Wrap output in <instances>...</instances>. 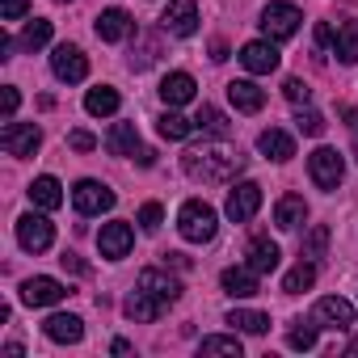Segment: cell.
I'll return each mask as SVG.
<instances>
[{
	"instance_id": "6da1fadb",
	"label": "cell",
	"mask_w": 358,
	"mask_h": 358,
	"mask_svg": "<svg viewBox=\"0 0 358 358\" xmlns=\"http://www.w3.org/2000/svg\"><path fill=\"white\" fill-rule=\"evenodd\" d=\"M182 169L194 177V182H232V177L245 169V156L228 143H203V148H190L182 156Z\"/></svg>"
},
{
	"instance_id": "7a4b0ae2",
	"label": "cell",
	"mask_w": 358,
	"mask_h": 358,
	"mask_svg": "<svg viewBox=\"0 0 358 358\" xmlns=\"http://www.w3.org/2000/svg\"><path fill=\"white\" fill-rule=\"evenodd\" d=\"M177 232H182L190 245H207V241H215V232H220V215H215V207L203 203V199L182 203V211H177Z\"/></svg>"
},
{
	"instance_id": "3957f363",
	"label": "cell",
	"mask_w": 358,
	"mask_h": 358,
	"mask_svg": "<svg viewBox=\"0 0 358 358\" xmlns=\"http://www.w3.org/2000/svg\"><path fill=\"white\" fill-rule=\"evenodd\" d=\"M299 22H303V13H299L295 5H287V0H274V5L262 9V34H266L270 43H287V38H295Z\"/></svg>"
},
{
	"instance_id": "277c9868",
	"label": "cell",
	"mask_w": 358,
	"mask_h": 358,
	"mask_svg": "<svg viewBox=\"0 0 358 358\" xmlns=\"http://www.w3.org/2000/svg\"><path fill=\"white\" fill-rule=\"evenodd\" d=\"M51 241H55V224H51L43 211H26V215L17 220V245H22L26 253H47Z\"/></svg>"
},
{
	"instance_id": "5b68a950",
	"label": "cell",
	"mask_w": 358,
	"mask_h": 358,
	"mask_svg": "<svg viewBox=\"0 0 358 358\" xmlns=\"http://www.w3.org/2000/svg\"><path fill=\"white\" fill-rule=\"evenodd\" d=\"M308 173H312V182L320 190H337L341 177H345V160L337 156V148H316L308 156Z\"/></svg>"
},
{
	"instance_id": "8992f818",
	"label": "cell",
	"mask_w": 358,
	"mask_h": 358,
	"mask_svg": "<svg viewBox=\"0 0 358 358\" xmlns=\"http://www.w3.org/2000/svg\"><path fill=\"white\" fill-rule=\"evenodd\" d=\"M72 207H76L80 215H101V211L114 207V190H110L106 182H93V177H85V182L72 186Z\"/></svg>"
},
{
	"instance_id": "52a82bcc",
	"label": "cell",
	"mask_w": 358,
	"mask_h": 358,
	"mask_svg": "<svg viewBox=\"0 0 358 358\" xmlns=\"http://www.w3.org/2000/svg\"><path fill=\"white\" fill-rule=\"evenodd\" d=\"M312 320H316L320 329L345 333V329H354V303H350V299H341V295H324V299H316Z\"/></svg>"
},
{
	"instance_id": "ba28073f",
	"label": "cell",
	"mask_w": 358,
	"mask_h": 358,
	"mask_svg": "<svg viewBox=\"0 0 358 358\" xmlns=\"http://www.w3.org/2000/svg\"><path fill=\"white\" fill-rule=\"evenodd\" d=\"M51 72H55L64 85H80V80L89 76V59H85V51H80V47L59 43V47L51 51Z\"/></svg>"
},
{
	"instance_id": "9c48e42d",
	"label": "cell",
	"mask_w": 358,
	"mask_h": 358,
	"mask_svg": "<svg viewBox=\"0 0 358 358\" xmlns=\"http://www.w3.org/2000/svg\"><path fill=\"white\" fill-rule=\"evenodd\" d=\"M160 26L164 34H177V38L199 34V5L194 0H169V9L160 13Z\"/></svg>"
},
{
	"instance_id": "30bf717a",
	"label": "cell",
	"mask_w": 358,
	"mask_h": 358,
	"mask_svg": "<svg viewBox=\"0 0 358 358\" xmlns=\"http://www.w3.org/2000/svg\"><path fill=\"white\" fill-rule=\"evenodd\" d=\"M224 211H228L232 224H249V220L262 211V186H257V182H241L236 190H228Z\"/></svg>"
},
{
	"instance_id": "8fae6325",
	"label": "cell",
	"mask_w": 358,
	"mask_h": 358,
	"mask_svg": "<svg viewBox=\"0 0 358 358\" xmlns=\"http://www.w3.org/2000/svg\"><path fill=\"white\" fill-rule=\"evenodd\" d=\"M131 245H135V228H131V224H122V220L101 224V232H97V249H101V257L122 262V257L131 253Z\"/></svg>"
},
{
	"instance_id": "7c38bea8",
	"label": "cell",
	"mask_w": 358,
	"mask_h": 358,
	"mask_svg": "<svg viewBox=\"0 0 358 358\" xmlns=\"http://www.w3.org/2000/svg\"><path fill=\"white\" fill-rule=\"evenodd\" d=\"M43 143V131L34 122H9L5 131H0V148H5L9 156H34Z\"/></svg>"
},
{
	"instance_id": "4fadbf2b",
	"label": "cell",
	"mask_w": 358,
	"mask_h": 358,
	"mask_svg": "<svg viewBox=\"0 0 358 358\" xmlns=\"http://www.w3.org/2000/svg\"><path fill=\"white\" fill-rule=\"evenodd\" d=\"M59 299H68V287H64L59 278L38 274V278H26V282H22V303H30V308H51V303H59Z\"/></svg>"
},
{
	"instance_id": "5bb4252c",
	"label": "cell",
	"mask_w": 358,
	"mask_h": 358,
	"mask_svg": "<svg viewBox=\"0 0 358 358\" xmlns=\"http://www.w3.org/2000/svg\"><path fill=\"white\" fill-rule=\"evenodd\" d=\"M241 64H245V72H253V76H270V72L278 68V51H274L270 38H257V43H245V47H241Z\"/></svg>"
},
{
	"instance_id": "9a60e30c",
	"label": "cell",
	"mask_w": 358,
	"mask_h": 358,
	"mask_svg": "<svg viewBox=\"0 0 358 358\" xmlns=\"http://www.w3.org/2000/svg\"><path fill=\"white\" fill-rule=\"evenodd\" d=\"M43 333H47L51 341H59V345H76V341L85 337V320L72 316V312H55V316L43 320Z\"/></svg>"
},
{
	"instance_id": "2e32d148",
	"label": "cell",
	"mask_w": 358,
	"mask_h": 358,
	"mask_svg": "<svg viewBox=\"0 0 358 358\" xmlns=\"http://www.w3.org/2000/svg\"><path fill=\"white\" fill-rule=\"evenodd\" d=\"M164 308H169V303H164V299H156V295H152V291H143V287H135V291L127 295V303H122V312H127L131 320H139V324H152Z\"/></svg>"
},
{
	"instance_id": "e0dca14e",
	"label": "cell",
	"mask_w": 358,
	"mask_h": 358,
	"mask_svg": "<svg viewBox=\"0 0 358 358\" xmlns=\"http://www.w3.org/2000/svg\"><path fill=\"white\" fill-rule=\"evenodd\" d=\"M257 270L253 266H228L224 274H220V282H224V291L232 295V299H249V295H257Z\"/></svg>"
},
{
	"instance_id": "ac0fdd59",
	"label": "cell",
	"mask_w": 358,
	"mask_h": 358,
	"mask_svg": "<svg viewBox=\"0 0 358 358\" xmlns=\"http://www.w3.org/2000/svg\"><path fill=\"white\" fill-rule=\"evenodd\" d=\"M135 287L152 291V295L164 299V303H177V299H182V282H177L173 274H164V270H143V274L135 278Z\"/></svg>"
},
{
	"instance_id": "d6986e66",
	"label": "cell",
	"mask_w": 358,
	"mask_h": 358,
	"mask_svg": "<svg viewBox=\"0 0 358 358\" xmlns=\"http://www.w3.org/2000/svg\"><path fill=\"white\" fill-rule=\"evenodd\" d=\"M194 76L190 72H169L164 80H160V101L164 106H186V101H194Z\"/></svg>"
},
{
	"instance_id": "ffe728a7",
	"label": "cell",
	"mask_w": 358,
	"mask_h": 358,
	"mask_svg": "<svg viewBox=\"0 0 358 358\" xmlns=\"http://www.w3.org/2000/svg\"><path fill=\"white\" fill-rule=\"evenodd\" d=\"M131 30H135V22H131L127 9H106L97 17V38L101 43H122V38H131Z\"/></svg>"
},
{
	"instance_id": "44dd1931",
	"label": "cell",
	"mask_w": 358,
	"mask_h": 358,
	"mask_svg": "<svg viewBox=\"0 0 358 358\" xmlns=\"http://www.w3.org/2000/svg\"><path fill=\"white\" fill-rule=\"evenodd\" d=\"M106 152H110V156H139L143 148H139L135 122H114V127L106 131Z\"/></svg>"
},
{
	"instance_id": "7402d4cb",
	"label": "cell",
	"mask_w": 358,
	"mask_h": 358,
	"mask_svg": "<svg viewBox=\"0 0 358 358\" xmlns=\"http://www.w3.org/2000/svg\"><path fill=\"white\" fill-rule=\"evenodd\" d=\"M30 203L38 207V211H55V207H64V186L55 182V177L51 173H43V177H34V182H30Z\"/></svg>"
},
{
	"instance_id": "603a6c76",
	"label": "cell",
	"mask_w": 358,
	"mask_h": 358,
	"mask_svg": "<svg viewBox=\"0 0 358 358\" xmlns=\"http://www.w3.org/2000/svg\"><path fill=\"white\" fill-rule=\"evenodd\" d=\"M257 152L282 164V160H291V156H295V139H291L287 131H278V127H270V131H262V135H257Z\"/></svg>"
},
{
	"instance_id": "cb8c5ba5",
	"label": "cell",
	"mask_w": 358,
	"mask_h": 358,
	"mask_svg": "<svg viewBox=\"0 0 358 358\" xmlns=\"http://www.w3.org/2000/svg\"><path fill=\"white\" fill-rule=\"evenodd\" d=\"M303 220H308V203H303L299 194H282L278 207H274V224H278L282 232H295Z\"/></svg>"
},
{
	"instance_id": "d4e9b609",
	"label": "cell",
	"mask_w": 358,
	"mask_h": 358,
	"mask_svg": "<svg viewBox=\"0 0 358 358\" xmlns=\"http://www.w3.org/2000/svg\"><path fill=\"white\" fill-rule=\"evenodd\" d=\"M228 97H232V106H236L241 114H257V110L266 106V93H262L253 80H232V85H228Z\"/></svg>"
},
{
	"instance_id": "484cf974",
	"label": "cell",
	"mask_w": 358,
	"mask_h": 358,
	"mask_svg": "<svg viewBox=\"0 0 358 358\" xmlns=\"http://www.w3.org/2000/svg\"><path fill=\"white\" fill-rule=\"evenodd\" d=\"M278 262H282V253H278V245H274V241H266V236L249 241V266H253L257 274H274V270H278Z\"/></svg>"
},
{
	"instance_id": "4316f807",
	"label": "cell",
	"mask_w": 358,
	"mask_h": 358,
	"mask_svg": "<svg viewBox=\"0 0 358 358\" xmlns=\"http://www.w3.org/2000/svg\"><path fill=\"white\" fill-rule=\"evenodd\" d=\"M118 106H122V97H118V89H110V85H97V89H89V97H85V110H89L93 118H110V114H118Z\"/></svg>"
},
{
	"instance_id": "83f0119b",
	"label": "cell",
	"mask_w": 358,
	"mask_h": 358,
	"mask_svg": "<svg viewBox=\"0 0 358 358\" xmlns=\"http://www.w3.org/2000/svg\"><path fill=\"white\" fill-rule=\"evenodd\" d=\"M194 127H199V122L182 118L177 110H164V114L156 118V131H160L164 139H190V135H194Z\"/></svg>"
},
{
	"instance_id": "f1b7e54d",
	"label": "cell",
	"mask_w": 358,
	"mask_h": 358,
	"mask_svg": "<svg viewBox=\"0 0 358 358\" xmlns=\"http://www.w3.org/2000/svg\"><path fill=\"white\" fill-rule=\"evenodd\" d=\"M228 324L241 329V333H266V329H270V316L257 312V308H232V312H228Z\"/></svg>"
},
{
	"instance_id": "f546056e",
	"label": "cell",
	"mask_w": 358,
	"mask_h": 358,
	"mask_svg": "<svg viewBox=\"0 0 358 358\" xmlns=\"http://www.w3.org/2000/svg\"><path fill=\"white\" fill-rule=\"evenodd\" d=\"M312 282H316V262H308V257H303L299 266H291V270H287L282 291H287V295H299V291H308Z\"/></svg>"
},
{
	"instance_id": "4dcf8cb0",
	"label": "cell",
	"mask_w": 358,
	"mask_h": 358,
	"mask_svg": "<svg viewBox=\"0 0 358 358\" xmlns=\"http://www.w3.org/2000/svg\"><path fill=\"white\" fill-rule=\"evenodd\" d=\"M333 55H337L341 64H358V22H350V26H341V30H337Z\"/></svg>"
},
{
	"instance_id": "1f68e13d",
	"label": "cell",
	"mask_w": 358,
	"mask_h": 358,
	"mask_svg": "<svg viewBox=\"0 0 358 358\" xmlns=\"http://www.w3.org/2000/svg\"><path fill=\"white\" fill-rule=\"evenodd\" d=\"M22 51H43L47 43H51V22H43V17H34L26 30H22Z\"/></svg>"
},
{
	"instance_id": "d6a6232c",
	"label": "cell",
	"mask_w": 358,
	"mask_h": 358,
	"mask_svg": "<svg viewBox=\"0 0 358 358\" xmlns=\"http://www.w3.org/2000/svg\"><path fill=\"white\" fill-rule=\"evenodd\" d=\"M194 122H199V127H203L207 135H215V139H224V135L232 131V122H228V118H224V110H215V106H203Z\"/></svg>"
},
{
	"instance_id": "836d02e7",
	"label": "cell",
	"mask_w": 358,
	"mask_h": 358,
	"mask_svg": "<svg viewBox=\"0 0 358 358\" xmlns=\"http://www.w3.org/2000/svg\"><path fill=\"white\" fill-rule=\"evenodd\" d=\"M316 329H320L316 320H295L291 333H287V345H291V350H312V345H316Z\"/></svg>"
},
{
	"instance_id": "e575fe53",
	"label": "cell",
	"mask_w": 358,
	"mask_h": 358,
	"mask_svg": "<svg viewBox=\"0 0 358 358\" xmlns=\"http://www.w3.org/2000/svg\"><path fill=\"white\" fill-rule=\"evenodd\" d=\"M324 249H329V228H324V224H316V228L308 232V241H303V257H308V262H320V257H324Z\"/></svg>"
},
{
	"instance_id": "d590c367",
	"label": "cell",
	"mask_w": 358,
	"mask_h": 358,
	"mask_svg": "<svg viewBox=\"0 0 358 358\" xmlns=\"http://www.w3.org/2000/svg\"><path fill=\"white\" fill-rule=\"evenodd\" d=\"M203 354H228V358H241V337H203V345H199Z\"/></svg>"
},
{
	"instance_id": "8d00e7d4",
	"label": "cell",
	"mask_w": 358,
	"mask_h": 358,
	"mask_svg": "<svg viewBox=\"0 0 358 358\" xmlns=\"http://www.w3.org/2000/svg\"><path fill=\"white\" fill-rule=\"evenodd\" d=\"M156 55H160V43H156V38H143V43L131 51V68H135V72H143V68H152V64H156Z\"/></svg>"
},
{
	"instance_id": "74e56055",
	"label": "cell",
	"mask_w": 358,
	"mask_h": 358,
	"mask_svg": "<svg viewBox=\"0 0 358 358\" xmlns=\"http://www.w3.org/2000/svg\"><path fill=\"white\" fill-rule=\"evenodd\" d=\"M295 131H299V135H324V114L303 106V110L295 114Z\"/></svg>"
},
{
	"instance_id": "f35d334b",
	"label": "cell",
	"mask_w": 358,
	"mask_h": 358,
	"mask_svg": "<svg viewBox=\"0 0 358 358\" xmlns=\"http://www.w3.org/2000/svg\"><path fill=\"white\" fill-rule=\"evenodd\" d=\"M282 97H287V101H295V106H308V101H312V89H308V80L291 76V80L282 85Z\"/></svg>"
},
{
	"instance_id": "ab89813d",
	"label": "cell",
	"mask_w": 358,
	"mask_h": 358,
	"mask_svg": "<svg viewBox=\"0 0 358 358\" xmlns=\"http://www.w3.org/2000/svg\"><path fill=\"white\" fill-rule=\"evenodd\" d=\"M160 224H164V211H160V203H143V207H139V228H143V232H156Z\"/></svg>"
},
{
	"instance_id": "60d3db41",
	"label": "cell",
	"mask_w": 358,
	"mask_h": 358,
	"mask_svg": "<svg viewBox=\"0 0 358 358\" xmlns=\"http://www.w3.org/2000/svg\"><path fill=\"white\" fill-rule=\"evenodd\" d=\"M26 9H30V0H0V17L5 22H22Z\"/></svg>"
},
{
	"instance_id": "b9f144b4",
	"label": "cell",
	"mask_w": 358,
	"mask_h": 358,
	"mask_svg": "<svg viewBox=\"0 0 358 358\" xmlns=\"http://www.w3.org/2000/svg\"><path fill=\"white\" fill-rule=\"evenodd\" d=\"M333 43H337L333 26H329V22H320V26H316V47H320V51H333Z\"/></svg>"
},
{
	"instance_id": "7bdbcfd3",
	"label": "cell",
	"mask_w": 358,
	"mask_h": 358,
	"mask_svg": "<svg viewBox=\"0 0 358 358\" xmlns=\"http://www.w3.org/2000/svg\"><path fill=\"white\" fill-rule=\"evenodd\" d=\"M68 143H72L76 152H93V148H97V139H93L89 131H72V135H68Z\"/></svg>"
},
{
	"instance_id": "ee69618b",
	"label": "cell",
	"mask_w": 358,
	"mask_h": 358,
	"mask_svg": "<svg viewBox=\"0 0 358 358\" xmlns=\"http://www.w3.org/2000/svg\"><path fill=\"white\" fill-rule=\"evenodd\" d=\"M17 106H22V93L9 85V89H5V118H13V114H17Z\"/></svg>"
},
{
	"instance_id": "f6af8a7d",
	"label": "cell",
	"mask_w": 358,
	"mask_h": 358,
	"mask_svg": "<svg viewBox=\"0 0 358 358\" xmlns=\"http://www.w3.org/2000/svg\"><path fill=\"white\" fill-rule=\"evenodd\" d=\"M59 262H64V270H72V274H85V262H80L76 253H64Z\"/></svg>"
},
{
	"instance_id": "bcb514c9",
	"label": "cell",
	"mask_w": 358,
	"mask_h": 358,
	"mask_svg": "<svg viewBox=\"0 0 358 358\" xmlns=\"http://www.w3.org/2000/svg\"><path fill=\"white\" fill-rule=\"evenodd\" d=\"M0 59H13V38L0 34Z\"/></svg>"
},
{
	"instance_id": "7dc6e473",
	"label": "cell",
	"mask_w": 358,
	"mask_h": 358,
	"mask_svg": "<svg viewBox=\"0 0 358 358\" xmlns=\"http://www.w3.org/2000/svg\"><path fill=\"white\" fill-rule=\"evenodd\" d=\"M211 59L224 64V59H228V43H211Z\"/></svg>"
},
{
	"instance_id": "c3c4849f",
	"label": "cell",
	"mask_w": 358,
	"mask_h": 358,
	"mask_svg": "<svg viewBox=\"0 0 358 358\" xmlns=\"http://www.w3.org/2000/svg\"><path fill=\"white\" fill-rule=\"evenodd\" d=\"M341 118H345V127H350V131H358V110H354V106H350V110H341Z\"/></svg>"
},
{
	"instance_id": "681fc988",
	"label": "cell",
	"mask_w": 358,
	"mask_h": 358,
	"mask_svg": "<svg viewBox=\"0 0 358 358\" xmlns=\"http://www.w3.org/2000/svg\"><path fill=\"white\" fill-rule=\"evenodd\" d=\"M354 160H358V135H354Z\"/></svg>"
},
{
	"instance_id": "f907efd6",
	"label": "cell",
	"mask_w": 358,
	"mask_h": 358,
	"mask_svg": "<svg viewBox=\"0 0 358 358\" xmlns=\"http://www.w3.org/2000/svg\"><path fill=\"white\" fill-rule=\"evenodd\" d=\"M55 5H68V0H55Z\"/></svg>"
}]
</instances>
